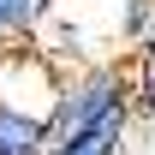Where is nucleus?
I'll return each instance as SVG.
<instances>
[{"label":"nucleus","mask_w":155,"mask_h":155,"mask_svg":"<svg viewBox=\"0 0 155 155\" xmlns=\"http://www.w3.org/2000/svg\"><path fill=\"white\" fill-rule=\"evenodd\" d=\"M119 107H131V84H125V72H119V66H90L84 78L66 84V101H60V114H54V137L90 131V125H101V119L119 114Z\"/></svg>","instance_id":"obj_1"},{"label":"nucleus","mask_w":155,"mask_h":155,"mask_svg":"<svg viewBox=\"0 0 155 155\" xmlns=\"http://www.w3.org/2000/svg\"><path fill=\"white\" fill-rule=\"evenodd\" d=\"M48 6H54V0H0V42H24L48 18Z\"/></svg>","instance_id":"obj_3"},{"label":"nucleus","mask_w":155,"mask_h":155,"mask_svg":"<svg viewBox=\"0 0 155 155\" xmlns=\"http://www.w3.org/2000/svg\"><path fill=\"white\" fill-rule=\"evenodd\" d=\"M131 96H137V107H143V114H155V72H143V84H137Z\"/></svg>","instance_id":"obj_5"},{"label":"nucleus","mask_w":155,"mask_h":155,"mask_svg":"<svg viewBox=\"0 0 155 155\" xmlns=\"http://www.w3.org/2000/svg\"><path fill=\"white\" fill-rule=\"evenodd\" d=\"M155 30V0H125V18H119V36L125 42H143Z\"/></svg>","instance_id":"obj_4"},{"label":"nucleus","mask_w":155,"mask_h":155,"mask_svg":"<svg viewBox=\"0 0 155 155\" xmlns=\"http://www.w3.org/2000/svg\"><path fill=\"white\" fill-rule=\"evenodd\" d=\"M125 119H131V107H119V114H107L101 125H90V131L54 137V143H48V155H114L119 143H125Z\"/></svg>","instance_id":"obj_2"}]
</instances>
